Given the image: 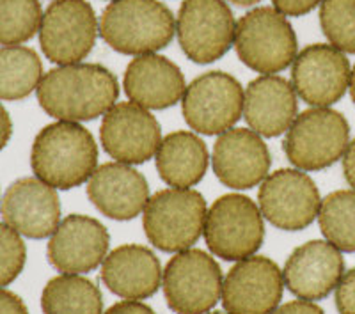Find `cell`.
<instances>
[{"label":"cell","mask_w":355,"mask_h":314,"mask_svg":"<svg viewBox=\"0 0 355 314\" xmlns=\"http://www.w3.org/2000/svg\"><path fill=\"white\" fill-rule=\"evenodd\" d=\"M41 109L57 121L80 123L105 116L119 96L114 73L101 64H62L43 75L36 89Z\"/></svg>","instance_id":"obj_1"},{"label":"cell","mask_w":355,"mask_h":314,"mask_svg":"<svg viewBox=\"0 0 355 314\" xmlns=\"http://www.w3.org/2000/svg\"><path fill=\"white\" fill-rule=\"evenodd\" d=\"M31 166L41 182L69 190L89 182L98 167V146L80 123L55 121L34 139Z\"/></svg>","instance_id":"obj_2"},{"label":"cell","mask_w":355,"mask_h":314,"mask_svg":"<svg viewBox=\"0 0 355 314\" xmlns=\"http://www.w3.org/2000/svg\"><path fill=\"white\" fill-rule=\"evenodd\" d=\"M176 33V21L158 0H112L100 18V36L125 55H146L166 49Z\"/></svg>","instance_id":"obj_3"},{"label":"cell","mask_w":355,"mask_h":314,"mask_svg":"<svg viewBox=\"0 0 355 314\" xmlns=\"http://www.w3.org/2000/svg\"><path fill=\"white\" fill-rule=\"evenodd\" d=\"M206 213L208 206L198 190L171 186L151 195L142 211V226L157 249L182 252L205 233Z\"/></svg>","instance_id":"obj_4"},{"label":"cell","mask_w":355,"mask_h":314,"mask_svg":"<svg viewBox=\"0 0 355 314\" xmlns=\"http://www.w3.org/2000/svg\"><path fill=\"white\" fill-rule=\"evenodd\" d=\"M234 49L247 68L274 75L293 64L297 36L283 12L275 8H256L236 24Z\"/></svg>","instance_id":"obj_5"},{"label":"cell","mask_w":355,"mask_h":314,"mask_svg":"<svg viewBox=\"0 0 355 314\" xmlns=\"http://www.w3.org/2000/svg\"><path fill=\"white\" fill-rule=\"evenodd\" d=\"M350 144V126L343 114L329 107H313L295 117L283 148L300 171H322L343 158Z\"/></svg>","instance_id":"obj_6"},{"label":"cell","mask_w":355,"mask_h":314,"mask_svg":"<svg viewBox=\"0 0 355 314\" xmlns=\"http://www.w3.org/2000/svg\"><path fill=\"white\" fill-rule=\"evenodd\" d=\"M259 206L240 193H227L210 206L205 222V240L211 254L226 261L254 256L265 238Z\"/></svg>","instance_id":"obj_7"},{"label":"cell","mask_w":355,"mask_h":314,"mask_svg":"<svg viewBox=\"0 0 355 314\" xmlns=\"http://www.w3.org/2000/svg\"><path fill=\"white\" fill-rule=\"evenodd\" d=\"M222 282L218 263L199 249L174 254L162 277L166 300L176 314L210 313L222 297Z\"/></svg>","instance_id":"obj_8"},{"label":"cell","mask_w":355,"mask_h":314,"mask_svg":"<svg viewBox=\"0 0 355 314\" xmlns=\"http://www.w3.org/2000/svg\"><path fill=\"white\" fill-rule=\"evenodd\" d=\"M100 21L85 0H53L43 12L40 44L50 62L77 64L91 53Z\"/></svg>","instance_id":"obj_9"},{"label":"cell","mask_w":355,"mask_h":314,"mask_svg":"<svg viewBox=\"0 0 355 314\" xmlns=\"http://www.w3.org/2000/svg\"><path fill=\"white\" fill-rule=\"evenodd\" d=\"M242 84L222 71L205 73L190 82L182 98L187 125L202 135H220L243 116Z\"/></svg>","instance_id":"obj_10"},{"label":"cell","mask_w":355,"mask_h":314,"mask_svg":"<svg viewBox=\"0 0 355 314\" xmlns=\"http://www.w3.org/2000/svg\"><path fill=\"white\" fill-rule=\"evenodd\" d=\"M233 12L224 0H185L176 18L180 46L190 61L210 64L234 44Z\"/></svg>","instance_id":"obj_11"},{"label":"cell","mask_w":355,"mask_h":314,"mask_svg":"<svg viewBox=\"0 0 355 314\" xmlns=\"http://www.w3.org/2000/svg\"><path fill=\"white\" fill-rule=\"evenodd\" d=\"M259 209L272 226L300 231L318 217L322 199L316 183L300 169H279L259 186Z\"/></svg>","instance_id":"obj_12"},{"label":"cell","mask_w":355,"mask_h":314,"mask_svg":"<svg viewBox=\"0 0 355 314\" xmlns=\"http://www.w3.org/2000/svg\"><path fill=\"white\" fill-rule=\"evenodd\" d=\"M103 149L116 162L135 166L157 155L162 130L157 117L133 101L116 103L103 116L100 128Z\"/></svg>","instance_id":"obj_13"},{"label":"cell","mask_w":355,"mask_h":314,"mask_svg":"<svg viewBox=\"0 0 355 314\" xmlns=\"http://www.w3.org/2000/svg\"><path fill=\"white\" fill-rule=\"evenodd\" d=\"M350 75V62L341 50L332 44H309L295 57L291 85L311 107H331L345 96Z\"/></svg>","instance_id":"obj_14"},{"label":"cell","mask_w":355,"mask_h":314,"mask_svg":"<svg viewBox=\"0 0 355 314\" xmlns=\"http://www.w3.org/2000/svg\"><path fill=\"white\" fill-rule=\"evenodd\" d=\"M283 270L265 256L236 261L222 282L227 314H270L283 298Z\"/></svg>","instance_id":"obj_15"},{"label":"cell","mask_w":355,"mask_h":314,"mask_svg":"<svg viewBox=\"0 0 355 314\" xmlns=\"http://www.w3.org/2000/svg\"><path fill=\"white\" fill-rule=\"evenodd\" d=\"M110 234L100 220L85 215H69L50 236V265L62 274H87L105 261Z\"/></svg>","instance_id":"obj_16"},{"label":"cell","mask_w":355,"mask_h":314,"mask_svg":"<svg viewBox=\"0 0 355 314\" xmlns=\"http://www.w3.org/2000/svg\"><path fill=\"white\" fill-rule=\"evenodd\" d=\"M0 213L21 236L43 240L61 224V201L57 190L40 177H20L6 190Z\"/></svg>","instance_id":"obj_17"},{"label":"cell","mask_w":355,"mask_h":314,"mask_svg":"<svg viewBox=\"0 0 355 314\" xmlns=\"http://www.w3.org/2000/svg\"><path fill=\"white\" fill-rule=\"evenodd\" d=\"M211 166L222 185L247 190L263 183L268 176L270 151L261 135L250 128H231L218 135Z\"/></svg>","instance_id":"obj_18"},{"label":"cell","mask_w":355,"mask_h":314,"mask_svg":"<svg viewBox=\"0 0 355 314\" xmlns=\"http://www.w3.org/2000/svg\"><path fill=\"white\" fill-rule=\"evenodd\" d=\"M345 275L341 250L327 240H311L297 247L283 270L284 286L302 300H322Z\"/></svg>","instance_id":"obj_19"},{"label":"cell","mask_w":355,"mask_h":314,"mask_svg":"<svg viewBox=\"0 0 355 314\" xmlns=\"http://www.w3.org/2000/svg\"><path fill=\"white\" fill-rule=\"evenodd\" d=\"M87 195L101 213L114 220H132L150 201L146 177L128 164L109 162L96 167L87 182Z\"/></svg>","instance_id":"obj_20"},{"label":"cell","mask_w":355,"mask_h":314,"mask_svg":"<svg viewBox=\"0 0 355 314\" xmlns=\"http://www.w3.org/2000/svg\"><path fill=\"white\" fill-rule=\"evenodd\" d=\"M297 116V93L286 78L263 75L247 85L243 117L258 135L279 137L290 130Z\"/></svg>","instance_id":"obj_21"},{"label":"cell","mask_w":355,"mask_h":314,"mask_svg":"<svg viewBox=\"0 0 355 314\" xmlns=\"http://www.w3.org/2000/svg\"><path fill=\"white\" fill-rule=\"evenodd\" d=\"M182 69L167 57L146 53L132 59L125 71V91L130 101L144 109H169L185 94Z\"/></svg>","instance_id":"obj_22"},{"label":"cell","mask_w":355,"mask_h":314,"mask_svg":"<svg viewBox=\"0 0 355 314\" xmlns=\"http://www.w3.org/2000/svg\"><path fill=\"white\" fill-rule=\"evenodd\" d=\"M164 277L160 261L148 247L121 245L107 254L101 263V279L105 286L125 300L153 297Z\"/></svg>","instance_id":"obj_23"},{"label":"cell","mask_w":355,"mask_h":314,"mask_svg":"<svg viewBox=\"0 0 355 314\" xmlns=\"http://www.w3.org/2000/svg\"><path fill=\"white\" fill-rule=\"evenodd\" d=\"M157 171L162 182L174 189H192L208 169V149L192 132H174L157 149Z\"/></svg>","instance_id":"obj_24"},{"label":"cell","mask_w":355,"mask_h":314,"mask_svg":"<svg viewBox=\"0 0 355 314\" xmlns=\"http://www.w3.org/2000/svg\"><path fill=\"white\" fill-rule=\"evenodd\" d=\"M43 314H103V300L93 281L62 274L49 281L41 293Z\"/></svg>","instance_id":"obj_25"},{"label":"cell","mask_w":355,"mask_h":314,"mask_svg":"<svg viewBox=\"0 0 355 314\" xmlns=\"http://www.w3.org/2000/svg\"><path fill=\"white\" fill-rule=\"evenodd\" d=\"M43 78V64L33 49L12 44L0 49V100H24Z\"/></svg>","instance_id":"obj_26"},{"label":"cell","mask_w":355,"mask_h":314,"mask_svg":"<svg viewBox=\"0 0 355 314\" xmlns=\"http://www.w3.org/2000/svg\"><path fill=\"white\" fill-rule=\"evenodd\" d=\"M318 222L336 249L355 252V190H336L322 199Z\"/></svg>","instance_id":"obj_27"},{"label":"cell","mask_w":355,"mask_h":314,"mask_svg":"<svg viewBox=\"0 0 355 314\" xmlns=\"http://www.w3.org/2000/svg\"><path fill=\"white\" fill-rule=\"evenodd\" d=\"M41 4L37 0H0V44H20L40 33Z\"/></svg>","instance_id":"obj_28"},{"label":"cell","mask_w":355,"mask_h":314,"mask_svg":"<svg viewBox=\"0 0 355 314\" xmlns=\"http://www.w3.org/2000/svg\"><path fill=\"white\" fill-rule=\"evenodd\" d=\"M320 25L332 46L355 53V0H323Z\"/></svg>","instance_id":"obj_29"},{"label":"cell","mask_w":355,"mask_h":314,"mask_svg":"<svg viewBox=\"0 0 355 314\" xmlns=\"http://www.w3.org/2000/svg\"><path fill=\"white\" fill-rule=\"evenodd\" d=\"M27 259V249L17 233L6 222H0V288L9 286L21 274Z\"/></svg>","instance_id":"obj_30"},{"label":"cell","mask_w":355,"mask_h":314,"mask_svg":"<svg viewBox=\"0 0 355 314\" xmlns=\"http://www.w3.org/2000/svg\"><path fill=\"white\" fill-rule=\"evenodd\" d=\"M336 307L339 314H355V268L341 277L336 288Z\"/></svg>","instance_id":"obj_31"},{"label":"cell","mask_w":355,"mask_h":314,"mask_svg":"<svg viewBox=\"0 0 355 314\" xmlns=\"http://www.w3.org/2000/svg\"><path fill=\"white\" fill-rule=\"evenodd\" d=\"M272 2L274 8L283 12L284 17H302L322 4L323 0H272Z\"/></svg>","instance_id":"obj_32"},{"label":"cell","mask_w":355,"mask_h":314,"mask_svg":"<svg viewBox=\"0 0 355 314\" xmlns=\"http://www.w3.org/2000/svg\"><path fill=\"white\" fill-rule=\"evenodd\" d=\"M270 314H325L323 309L311 300H293V302L277 306Z\"/></svg>","instance_id":"obj_33"},{"label":"cell","mask_w":355,"mask_h":314,"mask_svg":"<svg viewBox=\"0 0 355 314\" xmlns=\"http://www.w3.org/2000/svg\"><path fill=\"white\" fill-rule=\"evenodd\" d=\"M0 314H28V311L18 295L0 288Z\"/></svg>","instance_id":"obj_34"},{"label":"cell","mask_w":355,"mask_h":314,"mask_svg":"<svg viewBox=\"0 0 355 314\" xmlns=\"http://www.w3.org/2000/svg\"><path fill=\"white\" fill-rule=\"evenodd\" d=\"M103 314H157L150 306L139 302V300H123L110 307Z\"/></svg>","instance_id":"obj_35"},{"label":"cell","mask_w":355,"mask_h":314,"mask_svg":"<svg viewBox=\"0 0 355 314\" xmlns=\"http://www.w3.org/2000/svg\"><path fill=\"white\" fill-rule=\"evenodd\" d=\"M343 173L348 185L355 190V139L348 144L347 151L343 155Z\"/></svg>","instance_id":"obj_36"},{"label":"cell","mask_w":355,"mask_h":314,"mask_svg":"<svg viewBox=\"0 0 355 314\" xmlns=\"http://www.w3.org/2000/svg\"><path fill=\"white\" fill-rule=\"evenodd\" d=\"M12 133V123L9 117L8 110L4 109V105L0 103V151L6 148Z\"/></svg>","instance_id":"obj_37"},{"label":"cell","mask_w":355,"mask_h":314,"mask_svg":"<svg viewBox=\"0 0 355 314\" xmlns=\"http://www.w3.org/2000/svg\"><path fill=\"white\" fill-rule=\"evenodd\" d=\"M348 87H350V96H352V101H354V105H355V66H354V69H352V75H350V85H348Z\"/></svg>","instance_id":"obj_38"},{"label":"cell","mask_w":355,"mask_h":314,"mask_svg":"<svg viewBox=\"0 0 355 314\" xmlns=\"http://www.w3.org/2000/svg\"><path fill=\"white\" fill-rule=\"evenodd\" d=\"M227 2H233L236 6H254L261 2V0H227Z\"/></svg>","instance_id":"obj_39"},{"label":"cell","mask_w":355,"mask_h":314,"mask_svg":"<svg viewBox=\"0 0 355 314\" xmlns=\"http://www.w3.org/2000/svg\"><path fill=\"white\" fill-rule=\"evenodd\" d=\"M206 314H226V313H206Z\"/></svg>","instance_id":"obj_40"},{"label":"cell","mask_w":355,"mask_h":314,"mask_svg":"<svg viewBox=\"0 0 355 314\" xmlns=\"http://www.w3.org/2000/svg\"><path fill=\"white\" fill-rule=\"evenodd\" d=\"M0 201H2V199H0Z\"/></svg>","instance_id":"obj_41"}]
</instances>
